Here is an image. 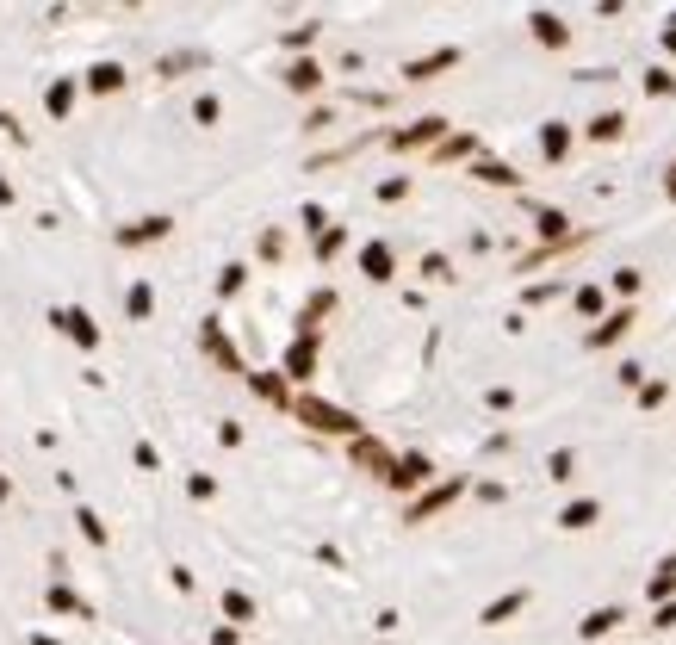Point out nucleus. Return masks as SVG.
I'll use <instances>...</instances> for the list:
<instances>
[{
    "label": "nucleus",
    "instance_id": "11",
    "mask_svg": "<svg viewBox=\"0 0 676 645\" xmlns=\"http://www.w3.org/2000/svg\"><path fill=\"white\" fill-rule=\"evenodd\" d=\"M515 609H522V590H515V596H502V602H491L484 620H502V614H515Z\"/></svg>",
    "mask_w": 676,
    "mask_h": 645
},
{
    "label": "nucleus",
    "instance_id": "6",
    "mask_svg": "<svg viewBox=\"0 0 676 645\" xmlns=\"http://www.w3.org/2000/svg\"><path fill=\"white\" fill-rule=\"evenodd\" d=\"M44 106H50V118H63V112L75 106V81H56V87L44 94Z\"/></svg>",
    "mask_w": 676,
    "mask_h": 645
},
{
    "label": "nucleus",
    "instance_id": "15",
    "mask_svg": "<svg viewBox=\"0 0 676 645\" xmlns=\"http://www.w3.org/2000/svg\"><path fill=\"white\" fill-rule=\"evenodd\" d=\"M32 645H56V640H50V633H37V640H32Z\"/></svg>",
    "mask_w": 676,
    "mask_h": 645
},
{
    "label": "nucleus",
    "instance_id": "3",
    "mask_svg": "<svg viewBox=\"0 0 676 645\" xmlns=\"http://www.w3.org/2000/svg\"><path fill=\"white\" fill-rule=\"evenodd\" d=\"M304 422H317V429H354V416H342L329 403H304Z\"/></svg>",
    "mask_w": 676,
    "mask_h": 645
},
{
    "label": "nucleus",
    "instance_id": "9",
    "mask_svg": "<svg viewBox=\"0 0 676 645\" xmlns=\"http://www.w3.org/2000/svg\"><path fill=\"white\" fill-rule=\"evenodd\" d=\"M614 620H621V609H602V614H590V620H583V633H590V640H596V633H608V627H614Z\"/></svg>",
    "mask_w": 676,
    "mask_h": 645
},
{
    "label": "nucleus",
    "instance_id": "16",
    "mask_svg": "<svg viewBox=\"0 0 676 645\" xmlns=\"http://www.w3.org/2000/svg\"><path fill=\"white\" fill-rule=\"evenodd\" d=\"M0 502H6V478H0Z\"/></svg>",
    "mask_w": 676,
    "mask_h": 645
},
{
    "label": "nucleus",
    "instance_id": "1",
    "mask_svg": "<svg viewBox=\"0 0 676 645\" xmlns=\"http://www.w3.org/2000/svg\"><path fill=\"white\" fill-rule=\"evenodd\" d=\"M50 322H56V329H63V335H69L75 348H100V329H94V317H87V311H50Z\"/></svg>",
    "mask_w": 676,
    "mask_h": 645
},
{
    "label": "nucleus",
    "instance_id": "13",
    "mask_svg": "<svg viewBox=\"0 0 676 645\" xmlns=\"http://www.w3.org/2000/svg\"><path fill=\"white\" fill-rule=\"evenodd\" d=\"M131 317H149V286H131Z\"/></svg>",
    "mask_w": 676,
    "mask_h": 645
},
{
    "label": "nucleus",
    "instance_id": "10",
    "mask_svg": "<svg viewBox=\"0 0 676 645\" xmlns=\"http://www.w3.org/2000/svg\"><path fill=\"white\" fill-rule=\"evenodd\" d=\"M428 478V460H403V466H397V484H422Z\"/></svg>",
    "mask_w": 676,
    "mask_h": 645
},
{
    "label": "nucleus",
    "instance_id": "12",
    "mask_svg": "<svg viewBox=\"0 0 676 645\" xmlns=\"http://www.w3.org/2000/svg\"><path fill=\"white\" fill-rule=\"evenodd\" d=\"M366 267H373V280H385V267H392V254H385V249H366Z\"/></svg>",
    "mask_w": 676,
    "mask_h": 645
},
{
    "label": "nucleus",
    "instance_id": "2",
    "mask_svg": "<svg viewBox=\"0 0 676 645\" xmlns=\"http://www.w3.org/2000/svg\"><path fill=\"white\" fill-rule=\"evenodd\" d=\"M149 236H168V217H143V223H131V230H118L124 249H137V243H149Z\"/></svg>",
    "mask_w": 676,
    "mask_h": 645
},
{
    "label": "nucleus",
    "instance_id": "14",
    "mask_svg": "<svg viewBox=\"0 0 676 645\" xmlns=\"http://www.w3.org/2000/svg\"><path fill=\"white\" fill-rule=\"evenodd\" d=\"M0 131H13V137H25V131H19V124H13V112H0Z\"/></svg>",
    "mask_w": 676,
    "mask_h": 645
},
{
    "label": "nucleus",
    "instance_id": "4",
    "mask_svg": "<svg viewBox=\"0 0 676 645\" xmlns=\"http://www.w3.org/2000/svg\"><path fill=\"white\" fill-rule=\"evenodd\" d=\"M118 81H124V69H118V63H94V69H87V87H94V94H112Z\"/></svg>",
    "mask_w": 676,
    "mask_h": 645
},
{
    "label": "nucleus",
    "instance_id": "8",
    "mask_svg": "<svg viewBox=\"0 0 676 645\" xmlns=\"http://www.w3.org/2000/svg\"><path fill=\"white\" fill-rule=\"evenodd\" d=\"M596 521V502H571L565 509V528H590Z\"/></svg>",
    "mask_w": 676,
    "mask_h": 645
},
{
    "label": "nucleus",
    "instance_id": "5",
    "mask_svg": "<svg viewBox=\"0 0 676 645\" xmlns=\"http://www.w3.org/2000/svg\"><path fill=\"white\" fill-rule=\"evenodd\" d=\"M50 609H63V614H81V620H87V602H81V596H75V590H63V583H50Z\"/></svg>",
    "mask_w": 676,
    "mask_h": 645
},
{
    "label": "nucleus",
    "instance_id": "7",
    "mask_svg": "<svg viewBox=\"0 0 676 645\" xmlns=\"http://www.w3.org/2000/svg\"><path fill=\"white\" fill-rule=\"evenodd\" d=\"M75 521H81V534L94 540V546H106V521H100V515H94V509H81V515H75Z\"/></svg>",
    "mask_w": 676,
    "mask_h": 645
}]
</instances>
